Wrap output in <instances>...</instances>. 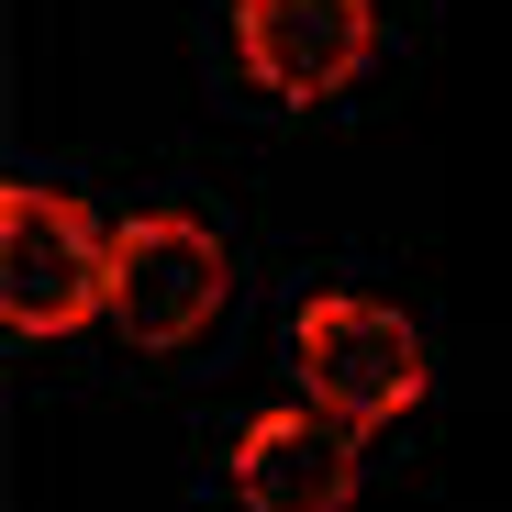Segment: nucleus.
Segmentation results:
<instances>
[{"mask_svg": "<svg viewBox=\"0 0 512 512\" xmlns=\"http://www.w3.org/2000/svg\"><path fill=\"white\" fill-rule=\"evenodd\" d=\"M290 357H301V401L334 412L346 435H379V423H401V412L423 401V334H412L390 301H368V290L301 301Z\"/></svg>", "mask_w": 512, "mask_h": 512, "instance_id": "2", "label": "nucleus"}, {"mask_svg": "<svg viewBox=\"0 0 512 512\" xmlns=\"http://www.w3.org/2000/svg\"><path fill=\"white\" fill-rule=\"evenodd\" d=\"M379 45V0H234V67L268 101H334Z\"/></svg>", "mask_w": 512, "mask_h": 512, "instance_id": "4", "label": "nucleus"}, {"mask_svg": "<svg viewBox=\"0 0 512 512\" xmlns=\"http://www.w3.org/2000/svg\"><path fill=\"white\" fill-rule=\"evenodd\" d=\"M223 290H234V256L212 245V223L134 212L112 234V323H123V346H190L223 312Z\"/></svg>", "mask_w": 512, "mask_h": 512, "instance_id": "3", "label": "nucleus"}, {"mask_svg": "<svg viewBox=\"0 0 512 512\" xmlns=\"http://www.w3.org/2000/svg\"><path fill=\"white\" fill-rule=\"evenodd\" d=\"M0 312L23 346H56L90 312H112V234L67 190H34V179L0 190Z\"/></svg>", "mask_w": 512, "mask_h": 512, "instance_id": "1", "label": "nucleus"}, {"mask_svg": "<svg viewBox=\"0 0 512 512\" xmlns=\"http://www.w3.org/2000/svg\"><path fill=\"white\" fill-rule=\"evenodd\" d=\"M223 479H234L245 512H346L357 501V435L334 412H312V401H279V412H256L234 435Z\"/></svg>", "mask_w": 512, "mask_h": 512, "instance_id": "5", "label": "nucleus"}]
</instances>
